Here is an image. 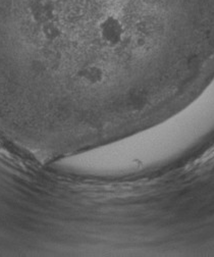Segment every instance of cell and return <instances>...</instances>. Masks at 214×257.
Returning <instances> with one entry per match:
<instances>
[{"label": "cell", "instance_id": "7a4b0ae2", "mask_svg": "<svg viewBox=\"0 0 214 257\" xmlns=\"http://www.w3.org/2000/svg\"><path fill=\"white\" fill-rule=\"evenodd\" d=\"M27 10L30 18L36 25L54 21L55 6L52 0H28Z\"/></svg>", "mask_w": 214, "mask_h": 257}, {"label": "cell", "instance_id": "3957f363", "mask_svg": "<svg viewBox=\"0 0 214 257\" xmlns=\"http://www.w3.org/2000/svg\"><path fill=\"white\" fill-rule=\"evenodd\" d=\"M41 36L45 41L55 42L64 36V30L54 21L46 22L40 26Z\"/></svg>", "mask_w": 214, "mask_h": 257}, {"label": "cell", "instance_id": "6da1fadb", "mask_svg": "<svg viewBox=\"0 0 214 257\" xmlns=\"http://www.w3.org/2000/svg\"><path fill=\"white\" fill-rule=\"evenodd\" d=\"M97 34L99 40L105 47L114 49L124 42L126 28L116 15L109 14L99 20L97 24Z\"/></svg>", "mask_w": 214, "mask_h": 257}]
</instances>
